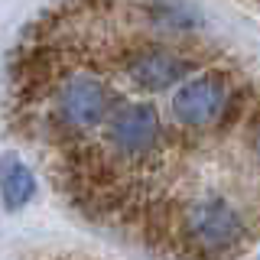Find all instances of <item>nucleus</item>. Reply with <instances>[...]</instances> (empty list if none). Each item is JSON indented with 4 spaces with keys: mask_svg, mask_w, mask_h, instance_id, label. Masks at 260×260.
Returning <instances> with one entry per match:
<instances>
[{
    "mask_svg": "<svg viewBox=\"0 0 260 260\" xmlns=\"http://www.w3.org/2000/svg\"><path fill=\"white\" fill-rule=\"evenodd\" d=\"M179 224H182V244L202 260L231 257L247 238L244 218L221 195H205V199L189 202L182 208Z\"/></svg>",
    "mask_w": 260,
    "mask_h": 260,
    "instance_id": "1",
    "label": "nucleus"
},
{
    "mask_svg": "<svg viewBox=\"0 0 260 260\" xmlns=\"http://www.w3.org/2000/svg\"><path fill=\"white\" fill-rule=\"evenodd\" d=\"M111 117V91L94 72H72L55 88V124L78 137Z\"/></svg>",
    "mask_w": 260,
    "mask_h": 260,
    "instance_id": "2",
    "label": "nucleus"
},
{
    "mask_svg": "<svg viewBox=\"0 0 260 260\" xmlns=\"http://www.w3.org/2000/svg\"><path fill=\"white\" fill-rule=\"evenodd\" d=\"M228 104H231V81L224 72H205V75L185 78L173 94V114L189 130L221 124Z\"/></svg>",
    "mask_w": 260,
    "mask_h": 260,
    "instance_id": "3",
    "label": "nucleus"
},
{
    "mask_svg": "<svg viewBox=\"0 0 260 260\" xmlns=\"http://www.w3.org/2000/svg\"><path fill=\"white\" fill-rule=\"evenodd\" d=\"M162 140L159 114L153 104H124L108 117V143L120 159L140 162Z\"/></svg>",
    "mask_w": 260,
    "mask_h": 260,
    "instance_id": "4",
    "label": "nucleus"
},
{
    "mask_svg": "<svg viewBox=\"0 0 260 260\" xmlns=\"http://www.w3.org/2000/svg\"><path fill=\"white\" fill-rule=\"evenodd\" d=\"M62 52L46 39H32V46L13 62V88L23 104H36L39 98L62 85Z\"/></svg>",
    "mask_w": 260,
    "mask_h": 260,
    "instance_id": "5",
    "label": "nucleus"
},
{
    "mask_svg": "<svg viewBox=\"0 0 260 260\" xmlns=\"http://www.w3.org/2000/svg\"><path fill=\"white\" fill-rule=\"evenodd\" d=\"M127 75L134 85L146 88V91H162L169 85H179L189 75L192 62L185 55L173 52L162 46H140L134 52H127Z\"/></svg>",
    "mask_w": 260,
    "mask_h": 260,
    "instance_id": "6",
    "label": "nucleus"
},
{
    "mask_svg": "<svg viewBox=\"0 0 260 260\" xmlns=\"http://www.w3.org/2000/svg\"><path fill=\"white\" fill-rule=\"evenodd\" d=\"M32 192H36V179H32L26 162H20L16 156L0 159V199H4V208L7 211L26 208Z\"/></svg>",
    "mask_w": 260,
    "mask_h": 260,
    "instance_id": "7",
    "label": "nucleus"
},
{
    "mask_svg": "<svg viewBox=\"0 0 260 260\" xmlns=\"http://www.w3.org/2000/svg\"><path fill=\"white\" fill-rule=\"evenodd\" d=\"M146 13H150V20L156 26L173 29V32H185V29L199 26V16L182 4H146Z\"/></svg>",
    "mask_w": 260,
    "mask_h": 260,
    "instance_id": "8",
    "label": "nucleus"
},
{
    "mask_svg": "<svg viewBox=\"0 0 260 260\" xmlns=\"http://www.w3.org/2000/svg\"><path fill=\"white\" fill-rule=\"evenodd\" d=\"M250 150H254V156L260 162V111L254 114V137H250Z\"/></svg>",
    "mask_w": 260,
    "mask_h": 260,
    "instance_id": "9",
    "label": "nucleus"
}]
</instances>
